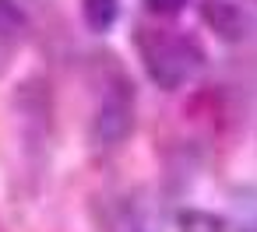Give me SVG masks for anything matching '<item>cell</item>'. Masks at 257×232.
Returning a JSON list of instances; mask_svg holds the SVG:
<instances>
[{
  "instance_id": "7a4b0ae2",
  "label": "cell",
  "mask_w": 257,
  "mask_h": 232,
  "mask_svg": "<svg viewBox=\"0 0 257 232\" xmlns=\"http://www.w3.org/2000/svg\"><path fill=\"white\" fill-rule=\"evenodd\" d=\"M131 127H134V102H131L127 92H116L99 106V113L92 120V144L95 148H113L131 134Z\"/></svg>"
},
{
  "instance_id": "277c9868",
  "label": "cell",
  "mask_w": 257,
  "mask_h": 232,
  "mask_svg": "<svg viewBox=\"0 0 257 232\" xmlns=\"http://www.w3.org/2000/svg\"><path fill=\"white\" fill-rule=\"evenodd\" d=\"M81 15L92 32H109L120 18V0H81Z\"/></svg>"
},
{
  "instance_id": "6da1fadb",
  "label": "cell",
  "mask_w": 257,
  "mask_h": 232,
  "mask_svg": "<svg viewBox=\"0 0 257 232\" xmlns=\"http://www.w3.org/2000/svg\"><path fill=\"white\" fill-rule=\"evenodd\" d=\"M134 46L141 50V60H145V71L148 78L173 92L180 88L187 78H194L204 64V50L183 36V32H162V29H141L134 36Z\"/></svg>"
},
{
  "instance_id": "3957f363",
  "label": "cell",
  "mask_w": 257,
  "mask_h": 232,
  "mask_svg": "<svg viewBox=\"0 0 257 232\" xmlns=\"http://www.w3.org/2000/svg\"><path fill=\"white\" fill-rule=\"evenodd\" d=\"M201 22L218 36V39H225V43H239V39H246L250 36V15L239 8V4H232V0H201Z\"/></svg>"
},
{
  "instance_id": "5b68a950",
  "label": "cell",
  "mask_w": 257,
  "mask_h": 232,
  "mask_svg": "<svg viewBox=\"0 0 257 232\" xmlns=\"http://www.w3.org/2000/svg\"><path fill=\"white\" fill-rule=\"evenodd\" d=\"M183 4H187V0H145V8L155 11V15H176Z\"/></svg>"
}]
</instances>
